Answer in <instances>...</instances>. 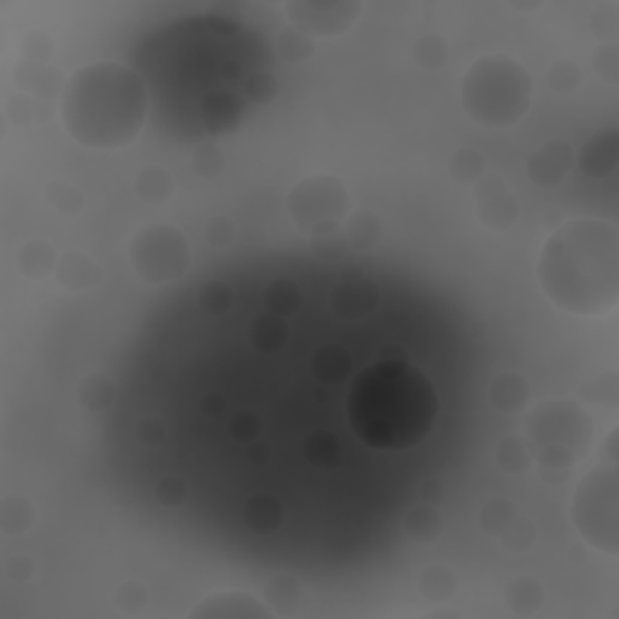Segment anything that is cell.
Instances as JSON below:
<instances>
[{"label":"cell","mask_w":619,"mask_h":619,"mask_svg":"<svg viewBox=\"0 0 619 619\" xmlns=\"http://www.w3.org/2000/svg\"><path fill=\"white\" fill-rule=\"evenodd\" d=\"M206 242L211 247H216V250H225V247L230 245V242L235 240V223L230 216H223V213H218V216L208 218L206 223Z\"/></svg>","instance_id":"53"},{"label":"cell","mask_w":619,"mask_h":619,"mask_svg":"<svg viewBox=\"0 0 619 619\" xmlns=\"http://www.w3.org/2000/svg\"><path fill=\"white\" fill-rule=\"evenodd\" d=\"M448 172L457 184L470 187V184H477L479 179L487 175V165H484V158L479 150L457 148L448 163Z\"/></svg>","instance_id":"36"},{"label":"cell","mask_w":619,"mask_h":619,"mask_svg":"<svg viewBox=\"0 0 619 619\" xmlns=\"http://www.w3.org/2000/svg\"><path fill=\"white\" fill-rule=\"evenodd\" d=\"M192 619H271L269 607L264 600H257L242 590H221V593L206 595L199 605L189 612Z\"/></svg>","instance_id":"14"},{"label":"cell","mask_w":619,"mask_h":619,"mask_svg":"<svg viewBox=\"0 0 619 619\" xmlns=\"http://www.w3.org/2000/svg\"><path fill=\"white\" fill-rule=\"evenodd\" d=\"M496 465L508 474H525L532 467V453L530 445L523 436H503L499 445H496Z\"/></svg>","instance_id":"33"},{"label":"cell","mask_w":619,"mask_h":619,"mask_svg":"<svg viewBox=\"0 0 619 619\" xmlns=\"http://www.w3.org/2000/svg\"><path fill=\"white\" fill-rule=\"evenodd\" d=\"M150 112L143 75L117 61H97L68 75L61 90L63 129L80 146L119 150L141 136Z\"/></svg>","instance_id":"3"},{"label":"cell","mask_w":619,"mask_h":619,"mask_svg":"<svg viewBox=\"0 0 619 619\" xmlns=\"http://www.w3.org/2000/svg\"><path fill=\"white\" fill-rule=\"evenodd\" d=\"M578 535L598 552L619 554V477L617 465H600L581 479L571 501Z\"/></svg>","instance_id":"7"},{"label":"cell","mask_w":619,"mask_h":619,"mask_svg":"<svg viewBox=\"0 0 619 619\" xmlns=\"http://www.w3.org/2000/svg\"><path fill=\"white\" fill-rule=\"evenodd\" d=\"M37 511L25 494H5L0 499V532L8 537H20L32 530Z\"/></svg>","instance_id":"26"},{"label":"cell","mask_w":619,"mask_h":619,"mask_svg":"<svg viewBox=\"0 0 619 619\" xmlns=\"http://www.w3.org/2000/svg\"><path fill=\"white\" fill-rule=\"evenodd\" d=\"M450 49L445 44V39L436 32H426L424 37L416 39V44L412 46V59L419 68L424 71H441V68L448 63Z\"/></svg>","instance_id":"38"},{"label":"cell","mask_w":619,"mask_h":619,"mask_svg":"<svg viewBox=\"0 0 619 619\" xmlns=\"http://www.w3.org/2000/svg\"><path fill=\"white\" fill-rule=\"evenodd\" d=\"M228 431L237 443L247 445L257 441L259 433H262V419H259V414L252 412V409H240V412H235L233 419H230Z\"/></svg>","instance_id":"52"},{"label":"cell","mask_w":619,"mask_h":619,"mask_svg":"<svg viewBox=\"0 0 619 619\" xmlns=\"http://www.w3.org/2000/svg\"><path fill=\"white\" fill-rule=\"evenodd\" d=\"M574 163H576L574 146H571L569 141L554 138V141L542 143V146L532 150L528 163H525V172H528V179L535 184V187L552 189L564 182Z\"/></svg>","instance_id":"13"},{"label":"cell","mask_w":619,"mask_h":619,"mask_svg":"<svg viewBox=\"0 0 619 619\" xmlns=\"http://www.w3.org/2000/svg\"><path fill=\"white\" fill-rule=\"evenodd\" d=\"M462 109L474 124L506 129L518 124L532 104V75L506 54L482 56L467 68L460 83Z\"/></svg>","instance_id":"5"},{"label":"cell","mask_w":619,"mask_h":619,"mask_svg":"<svg viewBox=\"0 0 619 619\" xmlns=\"http://www.w3.org/2000/svg\"><path fill=\"white\" fill-rule=\"evenodd\" d=\"M288 339H291V329H288L286 320L279 315H271V312L257 315L250 322V327H247V341L259 354H279L283 346L288 344Z\"/></svg>","instance_id":"21"},{"label":"cell","mask_w":619,"mask_h":619,"mask_svg":"<svg viewBox=\"0 0 619 619\" xmlns=\"http://www.w3.org/2000/svg\"><path fill=\"white\" fill-rule=\"evenodd\" d=\"M457 578L455 569L445 564H433L421 571L419 576V593L428 603H448L457 593Z\"/></svg>","instance_id":"32"},{"label":"cell","mask_w":619,"mask_h":619,"mask_svg":"<svg viewBox=\"0 0 619 619\" xmlns=\"http://www.w3.org/2000/svg\"><path fill=\"white\" fill-rule=\"evenodd\" d=\"M578 167L588 177H607L617 170L619 163V131L615 126L603 129L588 138L576 153Z\"/></svg>","instance_id":"15"},{"label":"cell","mask_w":619,"mask_h":619,"mask_svg":"<svg viewBox=\"0 0 619 619\" xmlns=\"http://www.w3.org/2000/svg\"><path fill=\"white\" fill-rule=\"evenodd\" d=\"M489 402L501 414H520L530 402L528 378L516 370H503L489 385Z\"/></svg>","instance_id":"17"},{"label":"cell","mask_w":619,"mask_h":619,"mask_svg":"<svg viewBox=\"0 0 619 619\" xmlns=\"http://www.w3.org/2000/svg\"><path fill=\"white\" fill-rule=\"evenodd\" d=\"M199 305L208 315L221 317L233 308V288L225 281H208L199 291Z\"/></svg>","instance_id":"45"},{"label":"cell","mask_w":619,"mask_h":619,"mask_svg":"<svg viewBox=\"0 0 619 619\" xmlns=\"http://www.w3.org/2000/svg\"><path fill=\"white\" fill-rule=\"evenodd\" d=\"M242 95H245V100L250 102V107H264V104L274 102L276 97H279V80H276V75L271 68H262V71L252 73L250 78H247L245 88H242Z\"/></svg>","instance_id":"42"},{"label":"cell","mask_w":619,"mask_h":619,"mask_svg":"<svg viewBox=\"0 0 619 619\" xmlns=\"http://www.w3.org/2000/svg\"><path fill=\"white\" fill-rule=\"evenodd\" d=\"M525 441L542 470H571L593 441V419L571 399H547L525 419Z\"/></svg>","instance_id":"6"},{"label":"cell","mask_w":619,"mask_h":619,"mask_svg":"<svg viewBox=\"0 0 619 619\" xmlns=\"http://www.w3.org/2000/svg\"><path fill=\"white\" fill-rule=\"evenodd\" d=\"M537 276L559 310L610 315L619 305V228L600 218L561 223L542 245Z\"/></svg>","instance_id":"2"},{"label":"cell","mask_w":619,"mask_h":619,"mask_svg":"<svg viewBox=\"0 0 619 619\" xmlns=\"http://www.w3.org/2000/svg\"><path fill=\"white\" fill-rule=\"evenodd\" d=\"M192 167L201 177H218L225 167V153L218 143L204 141L194 148Z\"/></svg>","instance_id":"47"},{"label":"cell","mask_w":619,"mask_h":619,"mask_svg":"<svg viewBox=\"0 0 619 619\" xmlns=\"http://www.w3.org/2000/svg\"><path fill=\"white\" fill-rule=\"evenodd\" d=\"M136 438L148 448H158L165 443L167 438V426L160 416H143L136 426Z\"/></svg>","instance_id":"54"},{"label":"cell","mask_w":619,"mask_h":619,"mask_svg":"<svg viewBox=\"0 0 619 619\" xmlns=\"http://www.w3.org/2000/svg\"><path fill=\"white\" fill-rule=\"evenodd\" d=\"M3 574L8 581L13 583H27L34 578V561L27 557V554H15V557H10L5 561V569Z\"/></svg>","instance_id":"55"},{"label":"cell","mask_w":619,"mask_h":619,"mask_svg":"<svg viewBox=\"0 0 619 619\" xmlns=\"http://www.w3.org/2000/svg\"><path fill=\"white\" fill-rule=\"evenodd\" d=\"M303 457L312 467L325 472L339 470L341 465V443L327 428H317L310 431L303 441Z\"/></svg>","instance_id":"25"},{"label":"cell","mask_w":619,"mask_h":619,"mask_svg":"<svg viewBox=\"0 0 619 619\" xmlns=\"http://www.w3.org/2000/svg\"><path fill=\"white\" fill-rule=\"evenodd\" d=\"M189 487L179 474H165L155 482V499L163 503L165 508H177L187 501Z\"/></svg>","instance_id":"51"},{"label":"cell","mask_w":619,"mask_h":619,"mask_svg":"<svg viewBox=\"0 0 619 619\" xmlns=\"http://www.w3.org/2000/svg\"><path fill=\"white\" fill-rule=\"evenodd\" d=\"M271 66L264 37L245 22L213 5L204 17L172 22L150 34L133 56V68L146 80L150 100L172 138L182 141L184 119L201 136V112L218 97L242 95L252 73Z\"/></svg>","instance_id":"1"},{"label":"cell","mask_w":619,"mask_h":619,"mask_svg":"<svg viewBox=\"0 0 619 619\" xmlns=\"http://www.w3.org/2000/svg\"><path fill=\"white\" fill-rule=\"evenodd\" d=\"M46 201H49L54 211H59L61 216H78L85 208V194L83 189L75 187V184L66 182V179H54V182L46 184L44 189Z\"/></svg>","instance_id":"40"},{"label":"cell","mask_w":619,"mask_h":619,"mask_svg":"<svg viewBox=\"0 0 619 619\" xmlns=\"http://www.w3.org/2000/svg\"><path fill=\"white\" fill-rule=\"evenodd\" d=\"M351 247L349 240H346L344 230H337V233H329L322 237H312V254H315L320 262L327 264H337L341 259L349 257Z\"/></svg>","instance_id":"49"},{"label":"cell","mask_w":619,"mask_h":619,"mask_svg":"<svg viewBox=\"0 0 619 619\" xmlns=\"http://www.w3.org/2000/svg\"><path fill=\"white\" fill-rule=\"evenodd\" d=\"M59 254L46 240H27L17 252V271L30 281H44L54 276Z\"/></svg>","instance_id":"22"},{"label":"cell","mask_w":619,"mask_h":619,"mask_svg":"<svg viewBox=\"0 0 619 619\" xmlns=\"http://www.w3.org/2000/svg\"><path fill=\"white\" fill-rule=\"evenodd\" d=\"M593 71L598 75L600 80L607 85H612V88H617L619 85V44H600L598 49L593 51Z\"/></svg>","instance_id":"50"},{"label":"cell","mask_w":619,"mask_h":619,"mask_svg":"<svg viewBox=\"0 0 619 619\" xmlns=\"http://www.w3.org/2000/svg\"><path fill=\"white\" fill-rule=\"evenodd\" d=\"M426 619H460V612L457 610H433V612H426Z\"/></svg>","instance_id":"61"},{"label":"cell","mask_w":619,"mask_h":619,"mask_svg":"<svg viewBox=\"0 0 619 619\" xmlns=\"http://www.w3.org/2000/svg\"><path fill=\"white\" fill-rule=\"evenodd\" d=\"M291 221L310 237H322L341 230L349 216V189L334 175H310L293 184L286 196Z\"/></svg>","instance_id":"8"},{"label":"cell","mask_w":619,"mask_h":619,"mask_svg":"<svg viewBox=\"0 0 619 619\" xmlns=\"http://www.w3.org/2000/svg\"><path fill=\"white\" fill-rule=\"evenodd\" d=\"M133 189H136V196L143 204L158 206L175 194V177L163 165H148L136 175Z\"/></svg>","instance_id":"27"},{"label":"cell","mask_w":619,"mask_h":619,"mask_svg":"<svg viewBox=\"0 0 619 619\" xmlns=\"http://www.w3.org/2000/svg\"><path fill=\"white\" fill-rule=\"evenodd\" d=\"M378 361H407V351L399 344H385L378 354Z\"/></svg>","instance_id":"60"},{"label":"cell","mask_w":619,"mask_h":619,"mask_svg":"<svg viewBox=\"0 0 619 619\" xmlns=\"http://www.w3.org/2000/svg\"><path fill=\"white\" fill-rule=\"evenodd\" d=\"M518 516L516 503L511 499H503V496H494L479 508V528H482L487 535L499 537L508 525L513 523V518Z\"/></svg>","instance_id":"37"},{"label":"cell","mask_w":619,"mask_h":619,"mask_svg":"<svg viewBox=\"0 0 619 619\" xmlns=\"http://www.w3.org/2000/svg\"><path fill=\"white\" fill-rule=\"evenodd\" d=\"M404 532L419 545H433L443 535V516L433 503H419L404 516Z\"/></svg>","instance_id":"28"},{"label":"cell","mask_w":619,"mask_h":619,"mask_svg":"<svg viewBox=\"0 0 619 619\" xmlns=\"http://www.w3.org/2000/svg\"><path fill=\"white\" fill-rule=\"evenodd\" d=\"M199 407L206 419H221L225 409H228V399H225L221 392H208V395L201 397Z\"/></svg>","instance_id":"56"},{"label":"cell","mask_w":619,"mask_h":619,"mask_svg":"<svg viewBox=\"0 0 619 619\" xmlns=\"http://www.w3.org/2000/svg\"><path fill=\"white\" fill-rule=\"evenodd\" d=\"M129 262L138 279L150 286L179 281L192 264V250L182 230L172 225L155 223L138 230L131 240Z\"/></svg>","instance_id":"9"},{"label":"cell","mask_w":619,"mask_h":619,"mask_svg":"<svg viewBox=\"0 0 619 619\" xmlns=\"http://www.w3.org/2000/svg\"><path fill=\"white\" fill-rule=\"evenodd\" d=\"M283 520H286L283 503L266 491L252 494L242 506V523L254 535H274L283 525Z\"/></svg>","instance_id":"18"},{"label":"cell","mask_w":619,"mask_h":619,"mask_svg":"<svg viewBox=\"0 0 619 619\" xmlns=\"http://www.w3.org/2000/svg\"><path fill=\"white\" fill-rule=\"evenodd\" d=\"M117 399V387L104 373H90L78 383V402L92 414H104Z\"/></svg>","instance_id":"31"},{"label":"cell","mask_w":619,"mask_h":619,"mask_svg":"<svg viewBox=\"0 0 619 619\" xmlns=\"http://www.w3.org/2000/svg\"><path fill=\"white\" fill-rule=\"evenodd\" d=\"M54 279L63 291L83 293L95 288L102 281V266L90 257L88 252H63L56 264Z\"/></svg>","instance_id":"16"},{"label":"cell","mask_w":619,"mask_h":619,"mask_svg":"<svg viewBox=\"0 0 619 619\" xmlns=\"http://www.w3.org/2000/svg\"><path fill=\"white\" fill-rule=\"evenodd\" d=\"M511 8L518 10V13H530V10L542 8V3H540V0H537V3H516V0H513Z\"/></svg>","instance_id":"63"},{"label":"cell","mask_w":619,"mask_h":619,"mask_svg":"<svg viewBox=\"0 0 619 619\" xmlns=\"http://www.w3.org/2000/svg\"><path fill=\"white\" fill-rule=\"evenodd\" d=\"M61 75L54 71L51 66H42V63H30L20 61L15 66V85L25 95H32L34 100L54 104V97L59 95Z\"/></svg>","instance_id":"19"},{"label":"cell","mask_w":619,"mask_h":619,"mask_svg":"<svg viewBox=\"0 0 619 619\" xmlns=\"http://www.w3.org/2000/svg\"><path fill=\"white\" fill-rule=\"evenodd\" d=\"M310 370L322 385L344 383L351 373L349 351L339 344H322L310 358Z\"/></svg>","instance_id":"23"},{"label":"cell","mask_w":619,"mask_h":619,"mask_svg":"<svg viewBox=\"0 0 619 619\" xmlns=\"http://www.w3.org/2000/svg\"><path fill=\"white\" fill-rule=\"evenodd\" d=\"M3 112H5V119L13 121L15 126H30L34 124V121L49 119L51 112H54V107L46 102L34 100L32 95L20 92V95H13L8 102H5Z\"/></svg>","instance_id":"35"},{"label":"cell","mask_w":619,"mask_h":619,"mask_svg":"<svg viewBox=\"0 0 619 619\" xmlns=\"http://www.w3.org/2000/svg\"><path fill=\"white\" fill-rule=\"evenodd\" d=\"M474 204H477V218L484 228L503 233L516 225L520 216V204L516 194L499 175H484L474 184Z\"/></svg>","instance_id":"12"},{"label":"cell","mask_w":619,"mask_h":619,"mask_svg":"<svg viewBox=\"0 0 619 619\" xmlns=\"http://www.w3.org/2000/svg\"><path fill=\"white\" fill-rule=\"evenodd\" d=\"M274 49L281 61L291 63V66H300V63H305L315 54V39L308 37L305 32L295 30V27H283L276 34Z\"/></svg>","instance_id":"34"},{"label":"cell","mask_w":619,"mask_h":619,"mask_svg":"<svg viewBox=\"0 0 619 619\" xmlns=\"http://www.w3.org/2000/svg\"><path fill=\"white\" fill-rule=\"evenodd\" d=\"M150 593L141 581H124L114 593V605L124 615H141L148 607Z\"/></svg>","instance_id":"48"},{"label":"cell","mask_w":619,"mask_h":619,"mask_svg":"<svg viewBox=\"0 0 619 619\" xmlns=\"http://www.w3.org/2000/svg\"><path fill=\"white\" fill-rule=\"evenodd\" d=\"M305 598L303 583L291 574H276L264 586V605L274 617H291L300 610Z\"/></svg>","instance_id":"20"},{"label":"cell","mask_w":619,"mask_h":619,"mask_svg":"<svg viewBox=\"0 0 619 619\" xmlns=\"http://www.w3.org/2000/svg\"><path fill=\"white\" fill-rule=\"evenodd\" d=\"M380 305V288L373 279H368L358 266H349L341 281L329 293V308L334 317L344 322H358L373 315Z\"/></svg>","instance_id":"11"},{"label":"cell","mask_w":619,"mask_h":619,"mask_svg":"<svg viewBox=\"0 0 619 619\" xmlns=\"http://www.w3.org/2000/svg\"><path fill=\"white\" fill-rule=\"evenodd\" d=\"M581 397L588 404H600V407L615 409L619 404V375L615 370H605V373L595 375L578 387Z\"/></svg>","instance_id":"39"},{"label":"cell","mask_w":619,"mask_h":619,"mask_svg":"<svg viewBox=\"0 0 619 619\" xmlns=\"http://www.w3.org/2000/svg\"><path fill=\"white\" fill-rule=\"evenodd\" d=\"M286 13L291 27L305 32L312 39L339 37L356 25L363 13L358 0H288Z\"/></svg>","instance_id":"10"},{"label":"cell","mask_w":619,"mask_h":619,"mask_svg":"<svg viewBox=\"0 0 619 619\" xmlns=\"http://www.w3.org/2000/svg\"><path fill=\"white\" fill-rule=\"evenodd\" d=\"M262 303L266 312L288 320V317L298 315L300 305H303V293H300L298 283L291 279H274L271 283H266Z\"/></svg>","instance_id":"30"},{"label":"cell","mask_w":619,"mask_h":619,"mask_svg":"<svg viewBox=\"0 0 619 619\" xmlns=\"http://www.w3.org/2000/svg\"><path fill=\"white\" fill-rule=\"evenodd\" d=\"M344 235L349 240L351 252H370L383 240V221L375 211L358 208L351 216H346Z\"/></svg>","instance_id":"24"},{"label":"cell","mask_w":619,"mask_h":619,"mask_svg":"<svg viewBox=\"0 0 619 619\" xmlns=\"http://www.w3.org/2000/svg\"><path fill=\"white\" fill-rule=\"evenodd\" d=\"M354 433L375 450L414 448L438 416L433 383L409 361H375L354 380L346 397Z\"/></svg>","instance_id":"4"},{"label":"cell","mask_w":619,"mask_h":619,"mask_svg":"<svg viewBox=\"0 0 619 619\" xmlns=\"http://www.w3.org/2000/svg\"><path fill=\"white\" fill-rule=\"evenodd\" d=\"M508 610L520 617H530L545 605V588L532 576H518L506 586Z\"/></svg>","instance_id":"29"},{"label":"cell","mask_w":619,"mask_h":619,"mask_svg":"<svg viewBox=\"0 0 619 619\" xmlns=\"http://www.w3.org/2000/svg\"><path fill=\"white\" fill-rule=\"evenodd\" d=\"M51 54H54V39H51V34H46L44 30H27L20 37L22 61L42 63V66H46Z\"/></svg>","instance_id":"46"},{"label":"cell","mask_w":619,"mask_h":619,"mask_svg":"<svg viewBox=\"0 0 619 619\" xmlns=\"http://www.w3.org/2000/svg\"><path fill=\"white\" fill-rule=\"evenodd\" d=\"M245 457L252 462L254 467L269 465V460H271V445H269V443H264V441H252V443H247Z\"/></svg>","instance_id":"58"},{"label":"cell","mask_w":619,"mask_h":619,"mask_svg":"<svg viewBox=\"0 0 619 619\" xmlns=\"http://www.w3.org/2000/svg\"><path fill=\"white\" fill-rule=\"evenodd\" d=\"M590 30L603 44H612L619 39V3L605 0L590 13Z\"/></svg>","instance_id":"44"},{"label":"cell","mask_w":619,"mask_h":619,"mask_svg":"<svg viewBox=\"0 0 619 619\" xmlns=\"http://www.w3.org/2000/svg\"><path fill=\"white\" fill-rule=\"evenodd\" d=\"M467 334H470L472 339H482L484 334H487V325H484V322H472L470 329H467Z\"/></svg>","instance_id":"62"},{"label":"cell","mask_w":619,"mask_h":619,"mask_svg":"<svg viewBox=\"0 0 619 619\" xmlns=\"http://www.w3.org/2000/svg\"><path fill=\"white\" fill-rule=\"evenodd\" d=\"M499 540H501V545L508 549V552L525 554V552H530L532 547H535L537 528L530 518L516 516V518H513V523L501 532Z\"/></svg>","instance_id":"43"},{"label":"cell","mask_w":619,"mask_h":619,"mask_svg":"<svg viewBox=\"0 0 619 619\" xmlns=\"http://www.w3.org/2000/svg\"><path fill=\"white\" fill-rule=\"evenodd\" d=\"M605 453L610 457L612 465L619 462V428H612L610 433L605 436Z\"/></svg>","instance_id":"59"},{"label":"cell","mask_w":619,"mask_h":619,"mask_svg":"<svg viewBox=\"0 0 619 619\" xmlns=\"http://www.w3.org/2000/svg\"><path fill=\"white\" fill-rule=\"evenodd\" d=\"M443 496H445V487L438 477H428L419 484V499L424 503H433V506H436V503L443 501Z\"/></svg>","instance_id":"57"},{"label":"cell","mask_w":619,"mask_h":619,"mask_svg":"<svg viewBox=\"0 0 619 619\" xmlns=\"http://www.w3.org/2000/svg\"><path fill=\"white\" fill-rule=\"evenodd\" d=\"M583 71L574 59H559L547 68V85L557 95H574L581 88Z\"/></svg>","instance_id":"41"}]
</instances>
